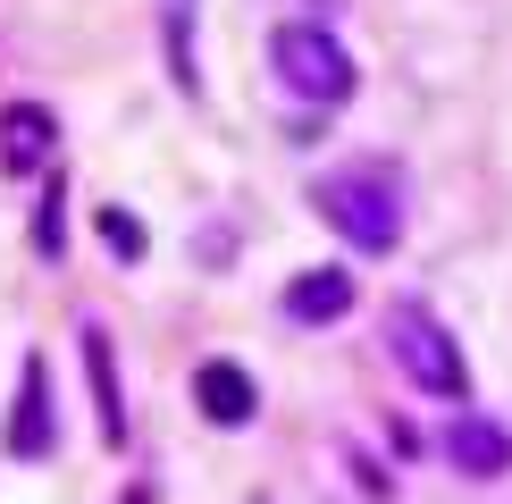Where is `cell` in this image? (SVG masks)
<instances>
[{"label": "cell", "mask_w": 512, "mask_h": 504, "mask_svg": "<svg viewBox=\"0 0 512 504\" xmlns=\"http://www.w3.org/2000/svg\"><path fill=\"white\" fill-rule=\"evenodd\" d=\"M387 345H395V370L412 378L420 395H462V387H471V370H462L454 336H445L420 303H395V311H387Z\"/></svg>", "instance_id": "3"}, {"label": "cell", "mask_w": 512, "mask_h": 504, "mask_svg": "<svg viewBox=\"0 0 512 504\" xmlns=\"http://www.w3.org/2000/svg\"><path fill=\"white\" fill-rule=\"evenodd\" d=\"M34 252L42 261H59V252H68V185H42V210H34Z\"/></svg>", "instance_id": "11"}, {"label": "cell", "mask_w": 512, "mask_h": 504, "mask_svg": "<svg viewBox=\"0 0 512 504\" xmlns=\"http://www.w3.org/2000/svg\"><path fill=\"white\" fill-rule=\"evenodd\" d=\"M84 370H93V412H101V437L126 446V395H118V353H110V328H84Z\"/></svg>", "instance_id": "8"}, {"label": "cell", "mask_w": 512, "mask_h": 504, "mask_svg": "<svg viewBox=\"0 0 512 504\" xmlns=\"http://www.w3.org/2000/svg\"><path fill=\"white\" fill-rule=\"evenodd\" d=\"M345 311H353L345 269H303V278L286 286V320H303V328H328V320H345Z\"/></svg>", "instance_id": "6"}, {"label": "cell", "mask_w": 512, "mask_h": 504, "mask_svg": "<svg viewBox=\"0 0 512 504\" xmlns=\"http://www.w3.org/2000/svg\"><path fill=\"white\" fill-rule=\"evenodd\" d=\"M269 68H277V84H286L294 101H311V110H328V101H345L361 84L353 76V51L328 26H277L269 34Z\"/></svg>", "instance_id": "2"}, {"label": "cell", "mask_w": 512, "mask_h": 504, "mask_svg": "<svg viewBox=\"0 0 512 504\" xmlns=\"http://www.w3.org/2000/svg\"><path fill=\"white\" fill-rule=\"evenodd\" d=\"M445 454H454V471H471V479H496V471H512V437L496 429V420H479V412H462V420H454Z\"/></svg>", "instance_id": "7"}, {"label": "cell", "mask_w": 512, "mask_h": 504, "mask_svg": "<svg viewBox=\"0 0 512 504\" xmlns=\"http://www.w3.org/2000/svg\"><path fill=\"white\" fill-rule=\"evenodd\" d=\"M311 202L353 252H395L403 244V177L395 168H336V177H319Z\"/></svg>", "instance_id": "1"}, {"label": "cell", "mask_w": 512, "mask_h": 504, "mask_svg": "<svg viewBox=\"0 0 512 504\" xmlns=\"http://www.w3.org/2000/svg\"><path fill=\"white\" fill-rule=\"evenodd\" d=\"M51 446H59V429H51V370L26 362V395H17V412H9V454L42 462Z\"/></svg>", "instance_id": "5"}, {"label": "cell", "mask_w": 512, "mask_h": 504, "mask_svg": "<svg viewBox=\"0 0 512 504\" xmlns=\"http://www.w3.org/2000/svg\"><path fill=\"white\" fill-rule=\"evenodd\" d=\"M101 244H110L118 261H143V227L126 219V210H101Z\"/></svg>", "instance_id": "12"}, {"label": "cell", "mask_w": 512, "mask_h": 504, "mask_svg": "<svg viewBox=\"0 0 512 504\" xmlns=\"http://www.w3.org/2000/svg\"><path fill=\"white\" fill-rule=\"evenodd\" d=\"M194 9H202V0H160V42H168V76H177V93H202V59H194Z\"/></svg>", "instance_id": "10"}, {"label": "cell", "mask_w": 512, "mask_h": 504, "mask_svg": "<svg viewBox=\"0 0 512 504\" xmlns=\"http://www.w3.org/2000/svg\"><path fill=\"white\" fill-rule=\"evenodd\" d=\"M51 110H34V101H9V110H0V160L9 168H42L51 160Z\"/></svg>", "instance_id": "9"}, {"label": "cell", "mask_w": 512, "mask_h": 504, "mask_svg": "<svg viewBox=\"0 0 512 504\" xmlns=\"http://www.w3.org/2000/svg\"><path fill=\"white\" fill-rule=\"evenodd\" d=\"M194 404H202L210 429H244V420L261 412V395H252V378H244L236 362H202V370H194Z\"/></svg>", "instance_id": "4"}]
</instances>
